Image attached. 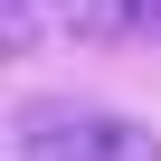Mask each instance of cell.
Listing matches in <instances>:
<instances>
[{"label":"cell","instance_id":"obj_1","mask_svg":"<svg viewBox=\"0 0 161 161\" xmlns=\"http://www.w3.org/2000/svg\"><path fill=\"white\" fill-rule=\"evenodd\" d=\"M10 152L19 161H161V133L95 95H29L10 114Z\"/></svg>","mask_w":161,"mask_h":161},{"label":"cell","instance_id":"obj_2","mask_svg":"<svg viewBox=\"0 0 161 161\" xmlns=\"http://www.w3.org/2000/svg\"><path fill=\"white\" fill-rule=\"evenodd\" d=\"M10 38H161V0H0Z\"/></svg>","mask_w":161,"mask_h":161}]
</instances>
